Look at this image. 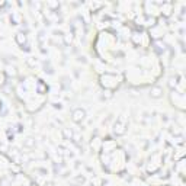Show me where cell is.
I'll return each mask as SVG.
<instances>
[{
  "label": "cell",
  "mask_w": 186,
  "mask_h": 186,
  "mask_svg": "<svg viewBox=\"0 0 186 186\" xmlns=\"http://www.w3.org/2000/svg\"><path fill=\"white\" fill-rule=\"evenodd\" d=\"M23 144L26 145V147H34V145H35V140L29 137V138H26V141H25Z\"/></svg>",
  "instance_id": "obj_5"
},
{
  "label": "cell",
  "mask_w": 186,
  "mask_h": 186,
  "mask_svg": "<svg viewBox=\"0 0 186 186\" xmlns=\"http://www.w3.org/2000/svg\"><path fill=\"white\" fill-rule=\"evenodd\" d=\"M63 134H64V137H66L67 140H71V138H73V131L68 129V128H63Z\"/></svg>",
  "instance_id": "obj_4"
},
{
  "label": "cell",
  "mask_w": 186,
  "mask_h": 186,
  "mask_svg": "<svg viewBox=\"0 0 186 186\" xmlns=\"http://www.w3.org/2000/svg\"><path fill=\"white\" fill-rule=\"evenodd\" d=\"M86 116V112H84V109H74L73 110V121L76 122V124H80Z\"/></svg>",
  "instance_id": "obj_1"
},
{
  "label": "cell",
  "mask_w": 186,
  "mask_h": 186,
  "mask_svg": "<svg viewBox=\"0 0 186 186\" xmlns=\"http://www.w3.org/2000/svg\"><path fill=\"white\" fill-rule=\"evenodd\" d=\"M74 141H76V143H80V137H79V135H74Z\"/></svg>",
  "instance_id": "obj_7"
},
{
  "label": "cell",
  "mask_w": 186,
  "mask_h": 186,
  "mask_svg": "<svg viewBox=\"0 0 186 186\" xmlns=\"http://www.w3.org/2000/svg\"><path fill=\"white\" fill-rule=\"evenodd\" d=\"M16 41H18V44H19V45H22V48H23V44L26 42V36H25V34L19 32V34L16 35Z\"/></svg>",
  "instance_id": "obj_3"
},
{
  "label": "cell",
  "mask_w": 186,
  "mask_h": 186,
  "mask_svg": "<svg viewBox=\"0 0 186 186\" xmlns=\"http://www.w3.org/2000/svg\"><path fill=\"white\" fill-rule=\"evenodd\" d=\"M150 96H151V97H154V99L162 97V96H163V89H162V87H158V86H156V87H153V89H151Z\"/></svg>",
  "instance_id": "obj_2"
},
{
  "label": "cell",
  "mask_w": 186,
  "mask_h": 186,
  "mask_svg": "<svg viewBox=\"0 0 186 186\" xmlns=\"http://www.w3.org/2000/svg\"><path fill=\"white\" fill-rule=\"evenodd\" d=\"M77 182H79V183H83V182H84V177H83V176H79V177H77Z\"/></svg>",
  "instance_id": "obj_6"
}]
</instances>
